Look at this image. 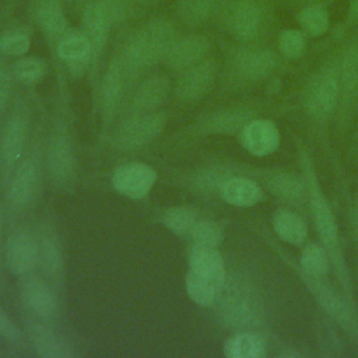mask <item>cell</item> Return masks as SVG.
Here are the masks:
<instances>
[{"label": "cell", "instance_id": "cell-1", "mask_svg": "<svg viewBox=\"0 0 358 358\" xmlns=\"http://www.w3.org/2000/svg\"><path fill=\"white\" fill-rule=\"evenodd\" d=\"M176 36L173 22L165 17L150 18L130 34L117 53L129 88L145 71L162 63Z\"/></svg>", "mask_w": 358, "mask_h": 358}, {"label": "cell", "instance_id": "cell-2", "mask_svg": "<svg viewBox=\"0 0 358 358\" xmlns=\"http://www.w3.org/2000/svg\"><path fill=\"white\" fill-rule=\"evenodd\" d=\"M305 171H306V183H308V192H309V200H310V208L312 215L315 220L316 229L320 235V239L323 242V246L326 248L327 253L333 257L338 267V275L341 281L348 285V280L344 277V273L347 271L344 266V259L341 255L340 248V238H338V228L334 220V215L331 213V208L323 196L320 186L315 178V172L312 171L310 162L305 159Z\"/></svg>", "mask_w": 358, "mask_h": 358}, {"label": "cell", "instance_id": "cell-3", "mask_svg": "<svg viewBox=\"0 0 358 358\" xmlns=\"http://www.w3.org/2000/svg\"><path fill=\"white\" fill-rule=\"evenodd\" d=\"M166 122L168 116L164 110L127 117L113 134L112 145L123 151L145 147L164 131Z\"/></svg>", "mask_w": 358, "mask_h": 358}, {"label": "cell", "instance_id": "cell-4", "mask_svg": "<svg viewBox=\"0 0 358 358\" xmlns=\"http://www.w3.org/2000/svg\"><path fill=\"white\" fill-rule=\"evenodd\" d=\"M90 41L91 45V60H90V77L91 80L98 78L99 64L106 48L109 32L112 25L101 8V6L91 0L81 8V28H80Z\"/></svg>", "mask_w": 358, "mask_h": 358}, {"label": "cell", "instance_id": "cell-5", "mask_svg": "<svg viewBox=\"0 0 358 358\" xmlns=\"http://www.w3.org/2000/svg\"><path fill=\"white\" fill-rule=\"evenodd\" d=\"M48 171L53 185L57 189H66L71 185L76 175V157L70 134L66 129H57L48 147Z\"/></svg>", "mask_w": 358, "mask_h": 358}, {"label": "cell", "instance_id": "cell-6", "mask_svg": "<svg viewBox=\"0 0 358 358\" xmlns=\"http://www.w3.org/2000/svg\"><path fill=\"white\" fill-rule=\"evenodd\" d=\"M218 74V64L214 59L206 57L197 64L179 73L175 84V95L179 101L190 103L203 99L213 88Z\"/></svg>", "mask_w": 358, "mask_h": 358}, {"label": "cell", "instance_id": "cell-7", "mask_svg": "<svg viewBox=\"0 0 358 358\" xmlns=\"http://www.w3.org/2000/svg\"><path fill=\"white\" fill-rule=\"evenodd\" d=\"M172 81L162 73H154L138 81L126 110V119L158 110L168 99Z\"/></svg>", "mask_w": 358, "mask_h": 358}, {"label": "cell", "instance_id": "cell-8", "mask_svg": "<svg viewBox=\"0 0 358 358\" xmlns=\"http://www.w3.org/2000/svg\"><path fill=\"white\" fill-rule=\"evenodd\" d=\"M28 136V119L24 110L17 109L8 117L0 140V166L3 176L8 179L17 161L24 152Z\"/></svg>", "mask_w": 358, "mask_h": 358}, {"label": "cell", "instance_id": "cell-9", "mask_svg": "<svg viewBox=\"0 0 358 358\" xmlns=\"http://www.w3.org/2000/svg\"><path fill=\"white\" fill-rule=\"evenodd\" d=\"M155 182V169L144 162L137 161L122 164L112 173L113 189L117 193L134 200L145 197Z\"/></svg>", "mask_w": 358, "mask_h": 358}, {"label": "cell", "instance_id": "cell-10", "mask_svg": "<svg viewBox=\"0 0 358 358\" xmlns=\"http://www.w3.org/2000/svg\"><path fill=\"white\" fill-rule=\"evenodd\" d=\"M38 238L29 231L18 229L8 236L4 249V260L10 273L18 277L29 275L38 266Z\"/></svg>", "mask_w": 358, "mask_h": 358}, {"label": "cell", "instance_id": "cell-11", "mask_svg": "<svg viewBox=\"0 0 358 358\" xmlns=\"http://www.w3.org/2000/svg\"><path fill=\"white\" fill-rule=\"evenodd\" d=\"M211 49V41L201 34L176 36L162 63L172 71L180 73L204 60Z\"/></svg>", "mask_w": 358, "mask_h": 358}, {"label": "cell", "instance_id": "cell-12", "mask_svg": "<svg viewBox=\"0 0 358 358\" xmlns=\"http://www.w3.org/2000/svg\"><path fill=\"white\" fill-rule=\"evenodd\" d=\"M127 90L129 87L124 78L122 63L117 55H115L109 60L98 87V105L101 116L105 122L113 119Z\"/></svg>", "mask_w": 358, "mask_h": 358}, {"label": "cell", "instance_id": "cell-13", "mask_svg": "<svg viewBox=\"0 0 358 358\" xmlns=\"http://www.w3.org/2000/svg\"><path fill=\"white\" fill-rule=\"evenodd\" d=\"M52 50L71 77L83 76L90 67L91 45L81 29L71 28L59 39Z\"/></svg>", "mask_w": 358, "mask_h": 358}, {"label": "cell", "instance_id": "cell-14", "mask_svg": "<svg viewBox=\"0 0 358 358\" xmlns=\"http://www.w3.org/2000/svg\"><path fill=\"white\" fill-rule=\"evenodd\" d=\"M41 183V164L35 154L27 157L14 169L10 187L8 200L15 208H24L35 199Z\"/></svg>", "mask_w": 358, "mask_h": 358}, {"label": "cell", "instance_id": "cell-15", "mask_svg": "<svg viewBox=\"0 0 358 358\" xmlns=\"http://www.w3.org/2000/svg\"><path fill=\"white\" fill-rule=\"evenodd\" d=\"M242 147L255 157L273 154L280 145V130L270 119L249 120L239 134Z\"/></svg>", "mask_w": 358, "mask_h": 358}, {"label": "cell", "instance_id": "cell-16", "mask_svg": "<svg viewBox=\"0 0 358 358\" xmlns=\"http://www.w3.org/2000/svg\"><path fill=\"white\" fill-rule=\"evenodd\" d=\"M187 264L189 270L222 289L227 271L224 259L217 248L193 242L187 250Z\"/></svg>", "mask_w": 358, "mask_h": 358}, {"label": "cell", "instance_id": "cell-17", "mask_svg": "<svg viewBox=\"0 0 358 358\" xmlns=\"http://www.w3.org/2000/svg\"><path fill=\"white\" fill-rule=\"evenodd\" d=\"M260 21L262 11L253 0H238L227 8V28L239 42L253 39L259 31Z\"/></svg>", "mask_w": 358, "mask_h": 358}, {"label": "cell", "instance_id": "cell-18", "mask_svg": "<svg viewBox=\"0 0 358 358\" xmlns=\"http://www.w3.org/2000/svg\"><path fill=\"white\" fill-rule=\"evenodd\" d=\"M21 298L39 319L48 320L57 313V298L48 280L27 275L21 285Z\"/></svg>", "mask_w": 358, "mask_h": 358}, {"label": "cell", "instance_id": "cell-19", "mask_svg": "<svg viewBox=\"0 0 358 358\" xmlns=\"http://www.w3.org/2000/svg\"><path fill=\"white\" fill-rule=\"evenodd\" d=\"M32 13L35 22L50 48L71 29L62 1L32 3Z\"/></svg>", "mask_w": 358, "mask_h": 358}, {"label": "cell", "instance_id": "cell-20", "mask_svg": "<svg viewBox=\"0 0 358 358\" xmlns=\"http://www.w3.org/2000/svg\"><path fill=\"white\" fill-rule=\"evenodd\" d=\"M338 95L340 78L331 71H324L312 81L306 92V106L313 116L324 117L334 109Z\"/></svg>", "mask_w": 358, "mask_h": 358}, {"label": "cell", "instance_id": "cell-21", "mask_svg": "<svg viewBox=\"0 0 358 358\" xmlns=\"http://www.w3.org/2000/svg\"><path fill=\"white\" fill-rule=\"evenodd\" d=\"M275 66V56L266 49H238L232 55V67L243 78L260 80L268 76Z\"/></svg>", "mask_w": 358, "mask_h": 358}, {"label": "cell", "instance_id": "cell-22", "mask_svg": "<svg viewBox=\"0 0 358 358\" xmlns=\"http://www.w3.org/2000/svg\"><path fill=\"white\" fill-rule=\"evenodd\" d=\"M220 197L235 207H252L263 197L262 187L245 176H228L218 187Z\"/></svg>", "mask_w": 358, "mask_h": 358}, {"label": "cell", "instance_id": "cell-23", "mask_svg": "<svg viewBox=\"0 0 358 358\" xmlns=\"http://www.w3.org/2000/svg\"><path fill=\"white\" fill-rule=\"evenodd\" d=\"M38 249L39 257L38 264L45 274L46 280L59 287L64 278V262L63 253L57 239L50 234L45 232L38 236Z\"/></svg>", "mask_w": 358, "mask_h": 358}, {"label": "cell", "instance_id": "cell-24", "mask_svg": "<svg viewBox=\"0 0 358 358\" xmlns=\"http://www.w3.org/2000/svg\"><path fill=\"white\" fill-rule=\"evenodd\" d=\"M27 334L35 351L43 358H70V347L48 326L38 322H27Z\"/></svg>", "mask_w": 358, "mask_h": 358}, {"label": "cell", "instance_id": "cell-25", "mask_svg": "<svg viewBox=\"0 0 358 358\" xmlns=\"http://www.w3.org/2000/svg\"><path fill=\"white\" fill-rule=\"evenodd\" d=\"M312 294L316 296L319 305L340 324L348 327L350 330L355 326L354 317L348 310V306L344 299H341L331 288L320 282V278H309Z\"/></svg>", "mask_w": 358, "mask_h": 358}, {"label": "cell", "instance_id": "cell-26", "mask_svg": "<svg viewBox=\"0 0 358 358\" xmlns=\"http://www.w3.org/2000/svg\"><path fill=\"white\" fill-rule=\"evenodd\" d=\"M273 229L280 239L289 245H302L308 235L305 221L291 210L281 208L273 215Z\"/></svg>", "mask_w": 358, "mask_h": 358}, {"label": "cell", "instance_id": "cell-27", "mask_svg": "<svg viewBox=\"0 0 358 358\" xmlns=\"http://www.w3.org/2000/svg\"><path fill=\"white\" fill-rule=\"evenodd\" d=\"M266 354V344L260 336L252 331H239L224 343L227 358H262Z\"/></svg>", "mask_w": 358, "mask_h": 358}, {"label": "cell", "instance_id": "cell-28", "mask_svg": "<svg viewBox=\"0 0 358 358\" xmlns=\"http://www.w3.org/2000/svg\"><path fill=\"white\" fill-rule=\"evenodd\" d=\"M215 6L217 0H176L175 15L182 24L197 27L211 17Z\"/></svg>", "mask_w": 358, "mask_h": 358}, {"label": "cell", "instance_id": "cell-29", "mask_svg": "<svg viewBox=\"0 0 358 358\" xmlns=\"http://www.w3.org/2000/svg\"><path fill=\"white\" fill-rule=\"evenodd\" d=\"M13 78L24 85H35L41 83L46 73L48 64L43 59L36 56H21L11 64Z\"/></svg>", "mask_w": 358, "mask_h": 358}, {"label": "cell", "instance_id": "cell-30", "mask_svg": "<svg viewBox=\"0 0 358 358\" xmlns=\"http://www.w3.org/2000/svg\"><path fill=\"white\" fill-rule=\"evenodd\" d=\"M197 220L196 211L187 206H173L166 208L162 214L165 228L178 236H189Z\"/></svg>", "mask_w": 358, "mask_h": 358}, {"label": "cell", "instance_id": "cell-31", "mask_svg": "<svg viewBox=\"0 0 358 358\" xmlns=\"http://www.w3.org/2000/svg\"><path fill=\"white\" fill-rule=\"evenodd\" d=\"M185 288L189 298L200 306H210L221 292V288L214 282L197 275L192 270H187L186 273Z\"/></svg>", "mask_w": 358, "mask_h": 358}, {"label": "cell", "instance_id": "cell-32", "mask_svg": "<svg viewBox=\"0 0 358 358\" xmlns=\"http://www.w3.org/2000/svg\"><path fill=\"white\" fill-rule=\"evenodd\" d=\"M32 36L28 27H13L0 34V53L11 57L25 56L31 48Z\"/></svg>", "mask_w": 358, "mask_h": 358}, {"label": "cell", "instance_id": "cell-33", "mask_svg": "<svg viewBox=\"0 0 358 358\" xmlns=\"http://www.w3.org/2000/svg\"><path fill=\"white\" fill-rule=\"evenodd\" d=\"M301 267L305 277L322 278L329 270V253L324 246L309 243L301 253Z\"/></svg>", "mask_w": 358, "mask_h": 358}, {"label": "cell", "instance_id": "cell-34", "mask_svg": "<svg viewBox=\"0 0 358 358\" xmlns=\"http://www.w3.org/2000/svg\"><path fill=\"white\" fill-rule=\"evenodd\" d=\"M296 20L302 27V31L312 36L323 35L330 25L327 10L317 3L309 4L305 8H302L298 13Z\"/></svg>", "mask_w": 358, "mask_h": 358}, {"label": "cell", "instance_id": "cell-35", "mask_svg": "<svg viewBox=\"0 0 358 358\" xmlns=\"http://www.w3.org/2000/svg\"><path fill=\"white\" fill-rule=\"evenodd\" d=\"M189 236L194 243L218 248L224 239V232L218 222L199 218Z\"/></svg>", "mask_w": 358, "mask_h": 358}, {"label": "cell", "instance_id": "cell-36", "mask_svg": "<svg viewBox=\"0 0 358 358\" xmlns=\"http://www.w3.org/2000/svg\"><path fill=\"white\" fill-rule=\"evenodd\" d=\"M274 194L288 200H296L302 193V183L298 178L289 173H275L267 182Z\"/></svg>", "mask_w": 358, "mask_h": 358}, {"label": "cell", "instance_id": "cell-37", "mask_svg": "<svg viewBox=\"0 0 358 358\" xmlns=\"http://www.w3.org/2000/svg\"><path fill=\"white\" fill-rule=\"evenodd\" d=\"M106 14L112 28L122 25L130 15L133 0H95Z\"/></svg>", "mask_w": 358, "mask_h": 358}, {"label": "cell", "instance_id": "cell-38", "mask_svg": "<svg viewBox=\"0 0 358 358\" xmlns=\"http://www.w3.org/2000/svg\"><path fill=\"white\" fill-rule=\"evenodd\" d=\"M278 46L281 53L285 57L295 59L302 55L305 49V36L302 31L298 29H287L280 35Z\"/></svg>", "mask_w": 358, "mask_h": 358}, {"label": "cell", "instance_id": "cell-39", "mask_svg": "<svg viewBox=\"0 0 358 358\" xmlns=\"http://www.w3.org/2000/svg\"><path fill=\"white\" fill-rule=\"evenodd\" d=\"M0 337L11 344L22 343V331L14 323V320L7 315V312L0 306Z\"/></svg>", "mask_w": 358, "mask_h": 358}, {"label": "cell", "instance_id": "cell-40", "mask_svg": "<svg viewBox=\"0 0 358 358\" xmlns=\"http://www.w3.org/2000/svg\"><path fill=\"white\" fill-rule=\"evenodd\" d=\"M11 80H13L11 70H7L0 66V113L6 109L8 103L10 92H11Z\"/></svg>", "mask_w": 358, "mask_h": 358}, {"label": "cell", "instance_id": "cell-41", "mask_svg": "<svg viewBox=\"0 0 358 358\" xmlns=\"http://www.w3.org/2000/svg\"><path fill=\"white\" fill-rule=\"evenodd\" d=\"M357 20H358V0H354L348 11V21L354 22Z\"/></svg>", "mask_w": 358, "mask_h": 358}, {"label": "cell", "instance_id": "cell-42", "mask_svg": "<svg viewBox=\"0 0 358 358\" xmlns=\"http://www.w3.org/2000/svg\"><path fill=\"white\" fill-rule=\"evenodd\" d=\"M351 220H352V225H354L355 231L358 232V201H355V204L351 210Z\"/></svg>", "mask_w": 358, "mask_h": 358}, {"label": "cell", "instance_id": "cell-43", "mask_svg": "<svg viewBox=\"0 0 358 358\" xmlns=\"http://www.w3.org/2000/svg\"><path fill=\"white\" fill-rule=\"evenodd\" d=\"M91 0H66V3H74L76 6H78V7H84L87 3H90Z\"/></svg>", "mask_w": 358, "mask_h": 358}, {"label": "cell", "instance_id": "cell-44", "mask_svg": "<svg viewBox=\"0 0 358 358\" xmlns=\"http://www.w3.org/2000/svg\"><path fill=\"white\" fill-rule=\"evenodd\" d=\"M136 4H140V6H147L151 0H133Z\"/></svg>", "mask_w": 358, "mask_h": 358}, {"label": "cell", "instance_id": "cell-45", "mask_svg": "<svg viewBox=\"0 0 358 358\" xmlns=\"http://www.w3.org/2000/svg\"><path fill=\"white\" fill-rule=\"evenodd\" d=\"M303 1H306V3H310V4H315V3H317V1H320V0H303Z\"/></svg>", "mask_w": 358, "mask_h": 358}, {"label": "cell", "instance_id": "cell-46", "mask_svg": "<svg viewBox=\"0 0 358 358\" xmlns=\"http://www.w3.org/2000/svg\"><path fill=\"white\" fill-rule=\"evenodd\" d=\"M154 1H157V3H158V1H165V0H154Z\"/></svg>", "mask_w": 358, "mask_h": 358}]
</instances>
